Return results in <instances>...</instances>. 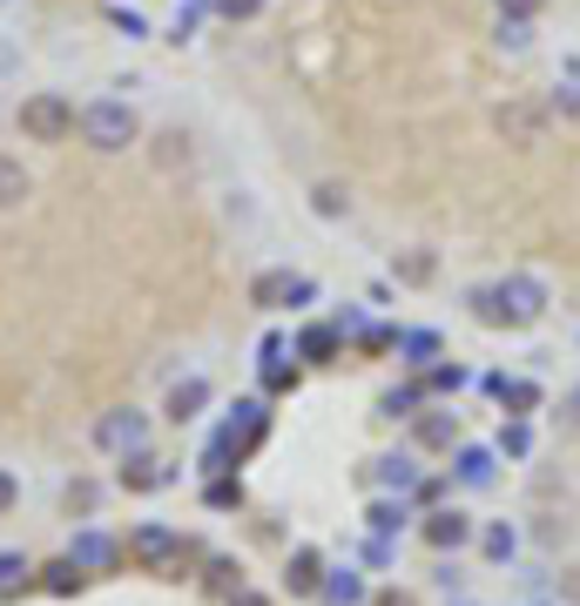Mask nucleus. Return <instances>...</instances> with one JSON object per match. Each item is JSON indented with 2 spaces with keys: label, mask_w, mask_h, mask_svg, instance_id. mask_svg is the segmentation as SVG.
I'll return each mask as SVG.
<instances>
[{
  "label": "nucleus",
  "mask_w": 580,
  "mask_h": 606,
  "mask_svg": "<svg viewBox=\"0 0 580 606\" xmlns=\"http://www.w3.org/2000/svg\"><path fill=\"white\" fill-rule=\"evenodd\" d=\"M229 606H270L263 593H250V586H237V593H229Z\"/></svg>",
  "instance_id": "nucleus-37"
},
{
  "label": "nucleus",
  "mask_w": 580,
  "mask_h": 606,
  "mask_svg": "<svg viewBox=\"0 0 580 606\" xmlns=\"http://www.w3.org/2000/svg\"><path fill=\"white\" fill-rule=\"evenodd\" d=\"M554 108H560V115H580V88H560V95H554Z\"/></svg>",
  "instance_id": "nucleus-36"
},
{
  "label": "nucleus",
  "mask_w": 580,
  "mask_h": 606,
  "mask_svg": "<svg viewBox=\"0 0 580 606\" xmlns=\"http://www.w3.org/2000/svg\"><path fill=\"white\" fill-rule=\"evenodd\" d=\"M378 485H384V492H412V485H418V459L412 452H392V459H378Z\"/></svg>",
  "instance_id": "nucleus-18"
},
{
  "label": "nucleus",
  "mask_w": 580,
  "mask_h": 606,
  "mask_svg": "<svg viewBox=\"0 0 580 606\" xmlns=\"http://www.w3.org/2000/svg\"><path fill=\"white\" fill-rule=\"evenodd\" d=\"M405 519H412V506H405V499H378V506H371V533H378V539H392V533H405Z\"/></svg>",
  "instance_id": "nucleus-22"
},
{
  "label": "nucleus",
  "mask_w": 580,
  "mask_h": 606,
  "mask_svg": "<svg viewBox=\"0 0 580 606\" xmlns=\"http://www.w3.org/2000/svg\"><path fill=\"white\" fill-rule=\"evenodd\" d=\"M480 552H486L493 566H507V559L520 552V533H513V525H486V533H480Z\"/></svg>",
  "instance_id": "nucleus-25"
},
{
  "label": "nucleus",
  "mask_w": 580,
  "mask_h": 606,
  "mask_svg": "<svg viewBox=\"0 0 580 606\" xmlns=\"http://www.w3.org/2000/svg\"><path fill=\"white\" fill-rule=\"evenodd\" d=\"M216 14H223V21H257L263 0H216Z\"/></svg>",
  "instance_id": "nucleus-32"
},
{
  "label": "nucleus",
  "mask_w": 580,
  "mask_h": 606,
  "mask_svg": "<svg viewBox=\"0 0 580 606\" xmlns=\"http://www.w3.org/2000/svg\"><path fill=\"white\" fill-rule=\"evenodd\" d=\"M21 195H27V169L14 155H0V210H21Z\"/></svg>",
  "instance_id": "nucleus-26"
},
{
  "label": "nucleus",
  "mask_w": 580,
  "mask_h": 606,
  "mask_svg": "<svg viewBox=\"0 0 580 606\" xmlns=\"http://www.w3.org/2000/svg\"><path fill=\"white\" fill-rule=\"evenodd\" d=\"M493 8H499V14H513V21H533L540 8H547V0H493Z\"/></svg>",
  "instance_id": "nucleus-33"
},
{
  "label": "nucleus",
  "mask_w": 580,
  "mask_h": 606,
  "mask_svg": "<svg viewBox=\"0 0 580 606\" xmlns=\"http://www.w3.org/2000/svg\"><path fill=\"white\" fill-rule=\"evenodd\" d=\"M318 297V283L311 276H291V270H263L250 283V304L257 310H291V304H311Z\"/></svg>",
  "instance_id": "nucleus-6"
},
{
  "label": "nucleus",
  "mask_w": 580,
  "mask_h": 606,
  "mask_svg": "<svg viewBox=\"0 0 580 606\" xmlns=\"http://www.w3.org/2000/svg\"><path fill=\"white\" fill-rule=\"evenodd\" d=\"M446 391H466V371H459V364H433V371H425V397H446Z\"/></svg>",
  "instance_id": "nucleus-29"
},
{
  "label": "nucleus",
  "mask_w": 580,
  "mask_h": 606,
  "mask_svg": "<svg viewBox=\"0 0 580 606\" xmlns=\"http://www.w3.org/2000/svg\"><path fill=\"white\" fill-rule=\"evenodd\" d=\"M499 452H507V459H526V452H533V431H526V418H513L507 431H499Z\"/></svg>",
  "instance_id": "nucleus-31"
},
{
  "label": "nucleus",
  "mask_w": 580,
  "mask_h": 606,
  "mask_svg": "<svg viewBox=\"0 0 580 606\" xmlns=\"http://www.w3.org/2000/svg\"><path fill=\"white\" fill-rule=\"evenodd\" d=\"M68 559H74V566H82V573H108V566H115V559H122V546H115V539L102 533V525H82V533H74V539H68Z\"/></svg>",
  "instance_id": "nucleus-8"
},
{
  "label": "nucleus",
  "mask_w": 580,
  "mask_h": 606,
  "mask_svg": "<svg viewBox=\"0 0 580 606\" xmlns=\"http://www.w3.org/2000/svg\"><path fill=\"white\" fill-rule=\"evenodd\" d=\"M14 499H21V485H14V472H0V512H8Z\"/></svg>",
  "instance_id": "nucleus-35"
},
{
  "label": "nucleus",
  "mask_w": 580,
  "mask_h": 606,
  "mask_svg": "<svg viewBox=\"0 0 580 606\" xmlns=\"http://www.w3.org/2000/svg\"><path fill=\"white\" fill-rule=\"evenodd\" d=\"M318 599H324V606H365L371 593H365V573H358V566H338V573L318 580Z\"/></svg>",
  "instance_id": "nucleus-13"
},
{
  "label": "nucleus",
  "mask_w": 580,
  "mask_h": 606,
  "mask_svg": "<svg viewBox=\"0 0 580 606\" xmlns=\"http://www.w3.org/2000/svg\"><path fill=\"white\" fill-rule=\"evenodd\" d=\"M493 40H499V48H507V55H526V48H533V21H513V14H499Z\"/></svg>",
  "instance_id": "nucleus-28"
},
{
  "label": "nucleus",
  "mask_w": 580,
  "mask_h": 606,
  "mask_svg": "<svg viewBox=\"0 0 580 606\" xmlns=\"http://www.w3.org/2000/svg\"><path fill=\"white\" fill-rule=\"evenodd\" d=\"M499 304H507V331H526V323L547 317V283L513 270V276H499Z\"/></svg>",
  "instance_id": "nucleus-5"
},
{
  "label": "nucleus",
  "mask_w": 580,
  "mask_h": 606,
  "mask_svg": "<svg viewBox=\"0 0 580 606\" xmlns=\"http://www.w3.org/2000/svg\"><path fill=\"white\" fill-rule=\"evenodd\" d=\"M182 155H189V142H182V135H163V148H156V162H163V169H176Z\"/></svg>",
  "instance_id": "nucleus-34"
},
{
  "label": "nucleus",
  "mask_w": 580,
  "mask_h": 606,
  "mask_svg": "<svg viewBox=\"0 0 580 606\" xmlns=\"http://www.w3.org/2000/svg\"><path fill=\"white\" fill-rule=\"evenodd\" d=\"M567 418H573V425H580V384H573V397H567Z\"/></svg>",
  "instance_id": "nucleus-39"
},
{
  "label": "nucleus",
  "mask_w": 580,
  "mask_h": 606,
  "mask_svg": "<svg viewBox=\"0 0 580 606\" xmlns=\"http://www.w3.org/2000/svg\"><path fill=\"white\" fill-rule=\"evenodd\" d=\"M378 606H412V599L405 593H378Z\"/></svg>",
  "instance_id": "nucleus-38"
},
{
  "label": "nucleus",
  "mask_w": 580,
  "mask_h": 606,
  "mask_svg": "<svg viewBox=\"0 0 580 606\" xmlns=\"http://www.w3.org/2000/svg\"><path fill=\"white\" fill-rule=\"evenodd\" d=\"M284 580H291V593H318V580H324V552H318V546H297L291 566H284Z\"/></svg>",
  "instance_id": "nucleus-16"
},
{
  "label": "nucleus",
  "mask_w": 580,
  "mask_h": 606,
  "mask_svg": "<svg viewBox=\"0 0 580 606\" xmlns=\"http://www.w3.org/2000/svg\"><path fill=\"white\" fill-rule=\"evenodd\" d=\"M135 566H142V573H156V580H176L182 573V533H176V525H163V519H149V525H135V533H129V546H122Z\"/></svg>",
  "instance_id": "nucleus-2"
},
{
  "label": "nucleus",
  "mask_w": 580,
  "mask_h": 606,
  "mask_svg": "<svg viewBox=\"0 0 580 606\" xmlns=\"http://www.w3.org/2000/svg\"><path fill=\"white\" fill-rule=\"evenodd\" d=\"M412 438L425 444V452H452V444H459V412H418Z\"/></svg>",
  "instance_id": "nucleus-12"
},
{
  "label": "nucleus",
  "mask_w": 580,
  "mask_h": 606,
  "mask_svg": "<svg viewBox=\"0 0 580 606\" xmlns=\"http://www.w3.org/2000/svg\"><path fill=\"white\" fill-rule=\"evenodd\" d=\"M493 129L507 135V142H520V148H533L540 135H547V108H540V102H507V108L493 115Z\"/></svg>",
  "instance_id": "nucleus-7"
},
{
  "label": "nucleus",
  "mask_w": 580,
  "mask_h": 606,
  "mask_svg": "<svg viewBox=\"0 0 580 606\" xmlns=\"http://www.w3.org/2000/svg\"><path fill=\"white\" fill-rule=\"evenodd\" d=\"M14 121H21V135H27V142H48V148H55V142H68V135H74V102H68V95H55V88H34V95L14 108Z\"/></svg>",
  "instance_id": "nucleus-3"
},
{
  "label": "nucleus",
  "mask_w": 580,
  "mask_h": 606,
  "mask_svg": "<svg viewBox=\"0 0 580 606\" xmlns=\"http://www.w3.org/2000/svg\"><path fill=\"white\" fill-rule=\"evenodd\" d=\"M418 404H425V384H392L378 397V412L384 418H418Z\"/></svg>",
  "instance_id": "nucleus-21"
},
{
  "label": "nucleus",
  "mask_w": 580,
  "mask_h": 606,
  "mask_svg": "<svg viewBox=\"0 0 580 606\" xmlns=\"http://www.w3.org/2000/svg\"><path fill=\"white\" fill-rule=\"evenodd\" d=\"M210 404V378H182V384H169V397H163V418L169 425H189Z\"/></svg>",
  "instance_id": "nucleus-11"
},
{
  "label": "nucleus",
  "mask_w": 580,
  "mask_h": 606,
  "mask_svg": "<svg viewBox=\"0 0 580 606\" xmlns=\"http://www.w3.org/2000/svg\"><path fill=\"white\" fill-rule=\"evenodd\" d=\"M466 304H473V317L486 323V331H507V304H499V283H480Z\"/></svg>",
  "instance_id": "nucleus-20"
},
{
  "label": "nucleus",
  "mask_w": 580,
  "mask_h": 606,
  "mask_svg": "<svg viewBox=\"0 0 580 606\" xmlns=\"http://www.w3.org/2000/svg\"><path fill=\"white\" fill-rule=\"evenodd\" d=\"M425 539H433L439 552H459V546L473 539V519L459 512V506H433V512H425Z\"/></svg>",
  "instance_id": "nucleus-9"
},
{
  "label": "nucleus",
  "mask_w": 580,
  "mask_h": 606,
  "mask_svg": "<svg viewBox=\"0 0 580 606\" xmlns=\"http://www.w3.org/2000/svg\"><path fill=\"white\" fill-rule=\"evenodd\" d=\"M392 350H399L405 371H433L446 344H439V331H399V344H392Z\"/></svg>",
  "instance_id": "nucleus-14"
},
{
  "label": "nucleus",
  "mask_w": 580,
  "mask_h": 606,
  "mask_svg": "<svg viewBox=\"0 0 580 606\" xmlns=\"http://www.w3.org/2000/svg\"><path fill=\"white\" fill-rule=\"evenodd\" d=\"M203 499H210L216 512H229V506H244V485H237V478H229V472H216V478H210V492H203Z\"/></svg>",
  "instance_id": "nucleus-30"
},
{
  "label": "nucleus",
  "mask_w": 580,
  "mask_h": 606,
  "mask_svg": "<svg viewBox=\"0 0 580 606\" xmlns=\"http://www.w3.org/2000/svg\"><path fill=\"white\" fill-rule=\"evenodd\" d=\"M486 391H493L499 404H507L513 418H526L533 404H540V384H533V378H486Z\"/></svg>",
  "instance_id": "nucleus-15"
},
{
  "label": "nucleus",
  "mask_w": 580,
  "mask_h": 606,
  "mask_svg": "<svg viewBox=\"0 0 580 606\" xmlns=\"http://www.w3.org/2000/svg\"><path fill=\"white\" fill-rule=\"evenodd\" d=\"M493 472H499V452H493V444H459L452 478L466 485V492H486V485H493Z\"/></svg>",
  "instance_id": "nucleus-10"
},
{
  "label": "nucleus",
  "mask_w": 580,
  "mask_h": 606,
  "mask_svg": "<svg viewBox=\"0 0 580 606\" xmlns=\"http://www.w3.org/2000/svg\"><path fill=\"white\" fill-rule=\"evenodd\" d=\"M27 580H34V559H27V552H0V599L21 593Z\"/></svg>",
  "instance_id": "nucleus-27"
},
{
  "label": "nucleus",
  "mask_w": 580,
  "mask_h": 606,
  "mask_svg": "<svg viewBox=\"0 0 580 606\" xmlns=\"http://www.w3.org/2000/svg\"><path fill=\"white\" fill-rule=\"evenodd\" d=\"M169 478H176V472H169V465H156L149 452H142V459H122V485H129V492H163Z\"/></svg>",
  "instance_id": "nucleus-17"
},
{
  "label": "nucleus",
  "mask_w": 580,
  "mask_h": 606,
  "mask_svg": "<svg viewBox=\"0 0 580 606\" xmlns=\"http://www.w3.org/2000/svg\"><path fill=\"white\" fill-rule=\"evenodd\" d=\"M149 431H156V425H149V412H135V404H115V412L95 418V444H102L108 459H142L149 452Z\"/></svg>",
  "instance_id": "nucleus-4"
},
{
  "label": "nucleus",
  "mask_w": 580,
  "mask_h": 606,
  "mask_svg": "<svg viewBox=\"0 0 580 606\" xmlns=\"http://www.w3.org/2000/svg\"><path fill=\"white\" fill-rule=\"evenodd\" d=\"M392 276H399V283H433V276H439V257H433V250H405V257L392 263Z\"/></svg>",
  "instance_id": "nucleus-23"
},
{
  "label": "nucleus",
  "mask_w": 580,
  "mask_h": 606,
  "mask_svg": "<svg viewBox=\"0 0 580 606\" xmlns=\"http://www.w3.org/2000/svg\"><path fill=\"white\" fill-rule=\"evenodd\" d=\"M311 210H318V216H331V223H338V216H352V189H344V182H318V189H311Z\"/></svg>",
  "instance_id": "nucleus-24"
},
{
  "label": "nucleus",
  "mask_w": 580,
  "mask_h": 606,
  "mask_svg": "<svg viewBox=\"0 0 580 606\" xmlns=\"http://www.w3.org/2000/svg\"><path fill=\"white\" fill-rule=\"evenodd\" d=\"M74 129H82V142H88L95 155H122V148L142 142V115H135L129 102L102 95V102H88L82 115H74Z\"/></svg>",
  "instance_id": "nucleus-1"
},
{
  "label": "nucleus",
  "mask_w": 580,
  "mask_h": 606,
  "mask_svg": "<svg viewBox=\"0 0 580 606\" xmlns=\"http://www.w3.org/2000/svg\"><path fill=\"white\" fill-rule=\"evenodd\" d=\"M344 350V337H338V323H311V331L297 337V357H311V364H331Z\"/></svg>",
  "instance_id": "nucleus-19"
}]
</instances>
